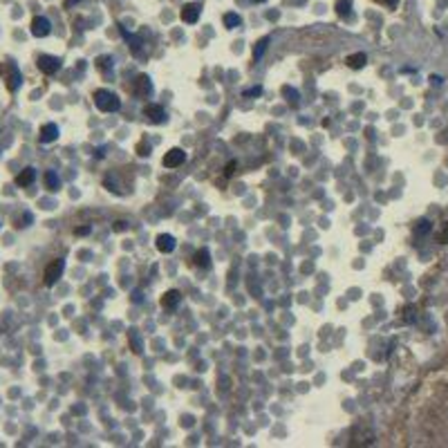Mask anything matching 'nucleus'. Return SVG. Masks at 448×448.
<instances>
[{
  "label": "nucleus",
  "mask_w": 448,
  "mask_h": 448,
  "mask_svg": "<svg viewBox=\"0 0 448 448\" xmlns=\"http://www.w3.org/2000/svg\"><path fill=\"white\" fill-rule=\"evenodd\" d=\"M267 45H269V38H262V40H260L258 48L253 50V59H260V56L264 54V50H267Z\"/></svg>",
  "instance_id": "nucleus-20"
},
{
  "label": "nucleus",
  "mask_w": 448,
  "mask_h": 448,
  "mask_svg": "<svg viewBox=\"0 0 448 448\" xmlns=\"http://www.w3.org/2000/svg\"><path fill=\"white\" fill-rule=\"evenodd\" d=\"M63 272H65V260H52V262L48 264V267H45V285H48V287H52V285L56 283V280L61 278V276H63Z\"/></svg>",
  "instance_id": "nucleus-3"
},
{
  "label": "nucleus",
  "mask_w": 448,
  "mask_h": 448,
  "mask_svg": "<svg viewBox=\"0 0 448 448\" xmlns=\"http://www.w3.org/2000/svg\"><path fill=\"white\" fill-rule=\"evenodd\" d=\"M0 74L5 76V83H7V90H9V92H16V90H18L20 81H23L18 65H14V63H0Z\"/></svg>",
  "instance_id": "nucleus-2"
},
{
  "label": "nucleus",
  "mask_w": 448,
  "mask_h": 448,
  "mask_svg": "<svg viewBox=\"0 0 448 448\" xmlns=\"http://www.w3.org/2000/svg\"><path fill=\"white\" fill-rule=\"evenodd\" d=\"M233 170H236V161H229L227 168H224V175H227V177H229V175H233Z\"/></svg>",
  "instance_id": "nucleus-24"
},
{
  "label": "nucleus",
  "mask_w": 448,
  "mask_h": 448,
  "mask_svg": "<svg viewBox=\"0 0 448 448\" xmlns=\"http://www.w3.org/2000/svg\"><path fill=\"white\" fill-rule=\"evenodd\" d=\"M74 3H79V0H65V7H72Z\"/></svg>",
  "instance_id": "nucleus-31"
},
{
  "label": "nucleus",
  "mask_w": 448,
  "mask_h": 448,
  "mask_svg": "<svg viewBox=\"0 0 448 448\" xmlns=\"http://www.w3.org/2000/svg\"><path fill=\"white\" fill-rule=\"evenodd\" d=\"M36 65H38V70L43 72V74H56V72L61 70V59L43 54V56H38V63Z\"/></svg>",
  "instance_id": "nucleus-4"
},
{
  "label": "nucleus",
  "mask_w": 448,
  "mask_h": 448,
  "mask_svg": "<svg viewBox=\"0 0 448 448\" xmlns=\"http://www.w3.org/2000/svg\"><path fill=\"white\" fill-rule=\"evenodd\" d=\"M383 3H388V5H397V0H383Z\"/></svg>",
  "instance_id": "nucleus-32"
},
{
  "label": "nucleus",
  "mask_w": 448,
  "mask_h": 448,
  "mask_svg": "<svg viewBox=\"0 0 448 448\" xmlns=\"http://www.w3.org/2000/svg\"><path fill=\"white\" fill-rule=\"evenodd\" d=\"M406 321L408 323L415 321V307H406Z\"/></svg>",
  "instance_id": "nucleus-22"
},
{
  "label": "nucleus",
  "mask_w": 448,
  "mask_h": 448,
  "mask_svg": "<svg viewBox=\"0 0 448 448\" xmlns=\"http://www.w3.org/2000/svg\"><path fill=\"white\" fill-rule=\"evenodd\" d=\"M95 106L101 112H117L119 108H121V101H119V97L110 90H97L95 92Z\"/></svg>",
  "instance_id": "nucleus-1"
},
{
  "label": "nucleus",
  "mask_w": 448,
  "mask_h": 448,
  "mask_svg": "<svg viewBox=\"0 0 448 448\" xmlns=\"http://www.w3.org/2000/svg\"><path fill=\"white\" fill-rule=\"evenodd\" d=\"M366 63H368V56L363 54V52H356V54L347 56V65H350L352 70H361Z\"/></svg>",
  "instance_id": "nucleus-14"
},
{
  "label": "nucleus",
  "mask_w": 448,
  "mask_h": 448,
  "mask_svg": "<svg viewBox=\"0 0 448 448\" xmlns=\"http://www.w3.org/2000/svg\"><path fill=\"white\" fill-rule=\"evenodd\" d=\"M200 12H202V7H200L197 3H186L184 7H182L180 16H182V20H184V23L193 25V23H197V18H200Z\"/></svg>",
  "instance_id": "nucleus-7"
},
{
  "label": "nucleus",
  "mask_w": 448,
  "mask_h": 448,
  "mask_svg": "<svg viewBox=\"0 0 448 448\" xmlns=\"http://www.w3.org/2000/svg\"><path fill=\"white\" fill-rule=\"evenodd\" d=\"M242 20H240V16L238 14H224V25H227V29H233V27H238Z\"/></svg>",
  "instance_id": "nucleus-18"
},
{
  "label": "nucleus",
  "mask_w": 448,
  "mask_h": 448,
  "mask_svg": "<svg viewBox=\"0 0 448 448\" xmlns=\"http://www.w3.org/2000/svg\"><path fill=\"white\" fill-rule=\"evenodd\" d=\"M186 161V153L182 148H170L168 153L164 155V166L166 168H177Z\"/></svg>",
  "instance_id": "nucleus-5"
},
{
  "label": "nucleus",
  "mask_w": 448,
  "mask_h": 448,
  "mask_svg": "<svg viewBox=\"0 0 448 448\" xmlns=\"http://www.w3.org/2000/svg\"><path fill=\"white\" fill-rule=\"evenodd\" d=\"M114 229H117V231H123V229H126V222H117V227H114Z\"/></svg>",
  "instance_id": "nucleus-30"
},
{
  "label": "nucleus",
  "mask_w": 448,
  "mask_h": 448,
  "mask_svg": "<svg viewBox=\"0 0 448 448\" xmlns=\"http://www.w3.org/2000/svg\"><path fill=\"white\" fill-rule=\"evenodd\" d=\"M195 264L202 269L211 267V253H208V249H200V251L195 253Z\"/></svg>",
  "instance_id": "nucleus-15"
},
{
  "label": "nucleus",
  "mask_w": 448,
  "mask_h": 448,
  "mask_svg": "<svg viewBox=\"0 0 448 448\" xmlns=\"http://www.w3.org/2000/svg\"><path fill=\"white\" fill-rule=\"evenodd\" d=\"M251 3H264V0H251Z\"/></svg>",
  "instance_id": "nucleus-33"
},
{
  "label": "nucleus",
  "mask_w": 448,
  "mask_h": 448,
  "mask_svg": "<svg viewBox=\"0 0 448 448\" xmlns=\"http://www.w3.org/2000/svg\"><path fill=\"white\" fill-rule=\"evenodd\" d=\"M74 233H76V236H87V233H90V227H79Z\"/></svg>",
  "instance_id": "nucleus-27"
},
{
  "label": "nucleus",
  "mask_w": 448,
  "mask_h": 448,
  "mask_svg": "<svg viewBox=\"0 0 448 448\" xmlns=\"http://www.w3.org/2000/svg\"><path fill=\"white\" fill-rule=\"evenodd\" d=\"M260 92H262V87H251V90H247L244 95H247V97H253V95H260Z\"/></svg>",
  "instance_id": "nucleus-28"
},
{
  "label": "nucleus",
  "mask_w": 448,
  "mask_h": 448,
  "mask_svg": "<svg viewBox=\"0 0 448 448\" xmlns=\"http://www.w3.org/2000/svg\"><path fill=\"white\" fill-rule=\"evenodd\" d=\"M45 186H48L50 191H59L61 180H59V175H56L54 170H48V173H45Z\"/></svg>",
  "instance_id": "nucleus-17"
},
{
  "label": "nucleus",
  "mask_w": 448,
  "mask_h": 448,
  "mask_svg": "<svg viewBox=\"0 0 448 448\" xmlns=\"http://www.w3.org/2000/svg\"><path fill=\"white\" fill-rule=\"evenodd\" d=\"M437 142H439V144H448V128L441 130L439 137H437Z\"/></svg>",
  "instance_id": "nucleus-23"
},
{
  "label": "nucleus",
  "mask_w": 448,
  "mask_h": 448,
  "mask_svg": "<svg viewBox=\"0 0 448 448\" xmlns=\"http://www.w3.org/2000/svg\"><path fill=\"white\" fill-rule=\"evenodd\" d=\"M150 92H153V83H150V79L146 74H142L137 79V85H135V95H137V97H148Z\"/></svg>",
  "instance_id": "nucleus-11"
},
{
  "label": "nucleus",
  "mask_w": 448,
  "mask_h": 448,
  "mask_svg": "<svg viewBox=\"0 0 448 448\" xmlns=\"http://www.w3.org/2000/svg\"><path fill=\"white\" fill-rule=\"evenodd\" d=\"M157 249L161 253H170L175 249V238L168 236V233H161V236H157Z\"/></svg>",
  "instance_id": "nucleus-13"
},
{
  "label": "nucleus",
  "mask_w": 448,
  "mask_h": 448,
  "mask_svg": "<svg viewBox=\"0 0 448 448\" xmlns=\"http://www.w3.org/2000/svg\"><path fill=\"white\" fill-rule=\"evenodd\" d=\"M180 300H182V294L177 289H170V291H166L164 296H161V307L164 309H175L177 305H180Z\"/></svg>",
  "instance_id": "nucleus-9"
},
{
  "label": "nucleus",
  "mask_w": 448,
  "mask_h": 448,
  "mask_svg": "<svg viewBox=\"0 0 448 448\" xmlns=\"http://www.w3.org/2000/svg\"><path fill=\"white\" fill-rule=\"evenodd\" d=\"M130 338H132V343H135V352L139 354V352H142V343H139V338L135 336V334H130Z\"/></svg>",
  "instance_id": "nucleus-25"
},
{
  "label": "nucleus",
  "mask_w": 448,
  "mask_h": 448,
  "mask_svg": "<svg viewBox=\"0 0 448 448\" xmlns=\"http://www.w3.org/2000/svg\"><path fill=\"white\" fill-rule=\"evenodd\" d=\"M56 137H59V126H56V123H45V126L40 128V142L43 144H52Z\"/></svg>",
  "instance_id": "nucleus-10"
},
{
  "label": "nucleus",
  "mask_w": 448,
  "mask_h": 448,
  "mask_svg": "<svg viewBox=\"0 0 448 448\" xmlns=\"http://www.w3.org/2000/svg\"><path fill=\"white\" fill-rule=\"evenodd\" d=\"M34 180H36V168H32V166L23 168V170H20V173L16 175V184H18V186H29Z\"/></svg>",
  "instance_id": "nucleus-12"
},
{
  "label": "nucleus",
  "mask_w": 448,
  "mask_h": 448,
  "mask_svg": "<svg viewBox=\"0 0 448 448\" xmlns=\"http://www.w3.org/2000/svg\"><path fill=\"white\" fill-rule=\"evenodd\" d=\"M112 56H99L97 59V65H99V70H108V67H112Z\"/></svg>",
  "instance_id": "nucleus-19"
},
{
  "label": "nucleus",
  "mask_w": 448,
  "mask_h": 448,
  "mask_svg": "<svg viewBox=\"0 0 448 448\" xmlns=\"http://www.w3.org/2000/svg\"><path fill=\"white\" fill-rule=\"evenodd\" d=\"M419 233H426V231H430V222L428 220H421L419 222V229H417Z\"/></svg>",
  "instance_id": "nucleus-21"
},
{
  "label": "nucleus",
  "mask_w": 448,
  "mask_h": 448,
  "mask_svg": "<svg viewBox=\"0 0 448 448\" xmlns=\"http://www.w3.org/2000/svg\"><path fill=\"white\" fill-rule=\"evenodd\" d=\"M430 81H432V85H439V83H441L439 76H430Z\"/></svg>",
  "instance_id": "nucleus-29"
},
{
  "label": "nucleus",
  "mask_w": 448,
  "mask_h": 448,
  "mask_svg": "<svg viewBox=\"0 0 448 448\" xmlns=\"http://www.w3.org/2000/svg\"><path fill=\"white\" fill-rule=\"evenodd\" d=\"M144 114H146V119L148 121H153V123H161L164 121V108L161 106H155V103H150V106H146L144 108Z\"/></svg>",
  "instance_id": "nucleus-8"
},
{
  "label": "nucleus",
  "mask_w": 448,
  "mask_h": 448,
  "mask_svg": "<svg viewBox=\"0 0 448 448\" xmlns=\"http://www.w3.org/2000/svg\"><path fill=\"white\" fill-rule=\"evenodd\" d=\"M336 14L341 18L350 16L352 14V0H336Z\"/></svg>",
  "instance_id": "nucleus-16"
},
{
  "label": "nucleus",
  "mask_w": 448,
  "mask_h": 448,
  "mask_svg": "<svg viewBox=\"0 0 448 448\" xmlns=\"http://www.w3.org/2000/svg\"><path fill=\"white\" fill-rule=\"evenodd\" d=\"M439 242H444V244H448V224H446V229L439 233Z\"/></svg>",
  "instance_id": "nucleus-26"
},
{
  "label": "nucleus",
  "mask_w": 448,
  "mask_h": 448,
  "mask_svg": "<svg viewBox=\"0 0 448 448\" xmlns=\"http://www.w3.org/2000/svg\"><path fill=\"white\" fill-rule=\"evenodd\" d=\"M52 32V23L45 16H36L32 20V34L36 36V38H45Z\"/></svg>",
  "instance_id": "nucleus-6"
}]
</instances>
